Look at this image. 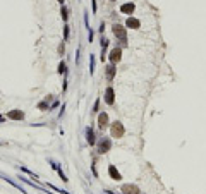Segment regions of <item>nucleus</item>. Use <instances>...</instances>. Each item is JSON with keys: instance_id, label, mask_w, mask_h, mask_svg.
Here are the masks:
<instances>
[{"instance_id": "obj_1", "label": "nucleus", "mask_w": 206, "mask_h": 194, "mask_svg": "<svg viewBox=\"0 0 206 194\" xmlns=\"http://www.w3.org/2000/svg\"><path fill=\"white\" fill-rule=\"evenodd\" d=\"M112 31H113V36L122 43V47H126V45H127V28L115 22V24L112 26Z\"/></svg>"}, {"instance_id": "obj_2", "label": "nucleus", "mask_w": 206, "mask_h": 194, "mask_svg": "<svg viewBox=\"0 0 206 194\" xmlns=\"http://www.w3.org/2000/svg\"><path fill=\"white\" fill-rule=\"evenodd\" d=\"M112 150V139L107 137V136H103V137H100L98 141H96V151L100 155H105L108 153Z\"/></svg>"}, {"instance_id": "obj_3", "label": "nucleus", "mask_w": 206, "mask_h": 194, "mask_svg": "<svg viewBox=\"0 0 206 194\" xmlns=\"http://www.w3.org/2000/svg\"><path fill=\"white\" fill-rule=\"evenodd\" d=\"M124 134H126V127H124V124L122 122L115 120V122L110 125V137H117V139H120V137H124Z\"/></svg>"}, {"instance_id": "obj_4", "label": "nucleus", "mask_w": 206, "mask_h": 194, "mask_svg": "<svg viewBox=\"0 0 206 194\" xmlns=\"http://www.w3.org/2000/svg\"><path fill=\"white\" fill-rule=\"evenodd\" d=\"M115 74H117V64H107L105 65V79H107L108 82L113 81V77H115Z\"/></svg>"}, {"instance_id": "obj_5", "label": "nucleus", "mask_w": 206, "mask_h": 194, "mask_svg": "<svg viewBox=\"0 0 206 194\" xmlns=\"http://www.w3.org/2000/svg\"><path fill=\"white\" fill-rule=\"evenodd\" d=\"M17 179H21V182H24V184H28L29 187H34L36 191H39V193H45V194H53V193H48V189H45L43 185H38L36 182H33V180H29L28 177H24V175H19Z\"/></svg>"}, {"instance_id": "obj_6", "label": "nucleus", "mask_w": 206, "mask_h": 194, "mask_svg": "<svg viewBox=\"0 0 206 194\" xmlns=\"http://www.w3.org/2000/svg\"><path fill=\"white\" fill-rule=\"evenodd\" d=\"M120 59H122V48L120 47H115V48H112L110 50V53H108V60L112 62V64H118L120 62Z\"/></svg>"}, {"instance_id": "obj_7", "label": "nucleus", "mask_w": 206, "mask_h": 194, "mask_svg": "<svg viewBox=\"0 0 206 194\" xmlns=\"http://www.w3.org/2000/svg\"><path fill=\"white\" fill-rule=\"evenodd\" d=\"M0 179H4V180H5L7 184H10L12 187H16V189H17L19 193H22V194H29V193H28V191H26V189H24V187H22L21 184H17V182H16L14 179H10L9 175H5V174H0Z\"/></svg>"}, {"instance_id": "obj_8", "label": "nucleus", "mask_w": 206, "mask_h": 194, "mask_svg": "<svg viewBox=\"0 0 206 194\" xmlns=\"http://www.w3.org/2000/svg\"><path fill=\"white\" fill-rule=\"evenodd\" d=\"M108 125H110V117H108V113L107 112L98 113V129L105 131Z\"/></svg>"}, {"instance_id": "obj_9", "label": "nucleus", "mask_w": 206, "mask_h": 194, "mask_svg": "<svg viewBox=\"0 0 206 194\" xmlns=\"http://www.w3.org/2000/svg\"><path fill=\"white\" fill-rule=\"evenodd\" d=\"M24 117H26L24 112H22V110H17V108L7 112V119H9V120H17V122H21V120H24Z\"/></svg>"}, {"instance_id": "obj_10", "label": "nucleus", "mask_w": 206, "mask_h": 194, "mask_svg": "<svg viewBox=\"0 0 206 194\" xmlns=\"http://www.w3.org/2000/svg\"><path fill=\"white\" fill-rule=\"evenodd\" d=\"M103 100H105L107 105H113V103H115V91H113V88H112V86H108L107 89H105Z\"/></svg>"}, {"instance_id": "obj_11", "label": "nucleus", "mask_w": 206, "mask_h": 194, "mask_svg": "<svg viewBox=\"0 0 206 194\" xmlns=\"http://www.w3.org/2000/svg\"><path fill=\"white\" fill-rule=\"evenodd\" d=\"M134 10H136V4H134V2H126V4H122V5H120V12H122V14L132 16V14H134Z\"/></svg>"}, {"instance_id": "obj_12", "label": "nucleus", "mask_w": 206, "mask_h": 194, "mask_svg": "<svg viewBox=\"0 0 206 194\" xmlns=\"http://www.w3.org/2000/svg\"><path fill=\"white\" fill-rule=\"evenodd\" d=\"M126 28L127 29H139L141 28V21L132 17V16H129L127 19H126Z\"/></svg>"}, {"instance_id": "obj_13", "label": "nucleus", "mask_w": 206, "mask_h": 194, "mask_svg": "<svg viewBox=\"0 0 206 194\" xmlns=\"http://www.w3.org/2000/svg\"><path fill=\"white\" fill-rule=\"evenodd\" d=\"M86 141H88L89 146H95V144H96V136H95V129H93L91 125H88V127H86Z\"/></svg>"}, {"instance_id": "obj_14", "label": "nucleus", "mask_w": 206, "mask_h": 194, "mask_svg": "<svg viewBox=\"0 0 206 194\" xmlns=\"http://www.w3.org/2000/svg\"><path fill=\"white\" fill-rule=\"evenodd\" d=\"M120 191L124 194H141V191H139V187L136 184H124Z\"/></svg>"}, {"instance_id": "obj_15", "label": "nucleus", "mask_w": 206, "mask_h": 194, "mask_svg": "<svg viewBox=\"0 0 206 194\" xmlns=\"http://www.w3.org/2000/svg\"><path fill=\"white\" fill-rule=\"evenodd\" d=\"M108 175H110V179L112 180H122V175H120V172L117 170V167L115 165H108Z\"/></svg>"}, {"instance_id": "obj_16", "label": "nucleus", "mask_w": 206, "mask_h": 194, "mask_svg": "<svg viewBox=\"0 0 206 194\" xmlns=\"http://www.w3.org/2000/svg\"><path fill=\"white\" fill-rule=\"evenodd\" d=\"M50 163H52V168H53V170H57V172H59V177H60V180H62V182H69L67 175H65V174H64V172H62V167H60V165L57 163L55 160H50Z\"/></svg>"}, {"instance_id": "obj_17", "label": "nucleus", "mask_w": 206, "mask_h": 194, "mask_svg": "<svg viewBox=\"0 0 206 194\" xmlns=\"http://www.w3.org/2000/svg\"><path fill=\"white\" fill-rule=\"evenodd\" d=\"M108 43H110V41H108L107 38H105V36H101V53H100V60H101V62L105 60V57H107Z\"/></svg>"}, {"instance_id": "obj_18", "label": "nucleus", "mask_w": 206, "mask_h": 194, "mask_svg": "<svg viewBox=\"0 0 206 194\" xmlns=\"http://www.w3.org/2000/svg\"><path fill=\"white\" fill-rule=\"evenodd\" d=\"M50 103H52V96H45V100L43 102L38 103V110H43V112H47V110H50Z\"/></svg>"}, {"instance_id": "obj_19", "label": "nucleus", "mask_w": 206, "mask_h": 194, "mask_svg": "<svg viewBox=\"0 0 206 194\" xmlns=\"http://www.w3.org/2000/svg\"><path fill=\"white\" fill-rule=\"evenodd\" d=\"M69 7H65V5H60V16H62V19H64V22H67L69 21Z\"/></svg>"}, {"instance_id": "obj_20", "label": "nucleus", "mask_w": 206, "mask_h": 194, "mask_svg": "<svg viewBox=\"0 0 206 194\" xmlns=\"http://www.w3.org/2000/svg\"><path fill=\"white\" fill-rule=\"evenodd\" d=\"M57 72L59 74H67V64H65V60H60V64H59V69H57Z\"/></svg>"}, {"instance_id": "obj_21", "label": "nucleus", "mask_w": 206, "mask_h": 194, "mask_svg": "<svg viewBox=\"0 0 206 194\" xmlns=\"http://www.w3.org/2000/svg\"><path fill=\"white\" fill-rule=\"evenodd\" d=\"M95 64H96V60H95V55H89V74H91V76L95 74Z\"/></svg>"}, {"instance_id": "obj_22", "label": "nucleus", "mask_w": 206, "mask_h": 194, "mask_svg": "<svg viewBox=\"0 0 206 194\" xmlns=\"http://www.w3.org/2000/svg\"><path fill=\"white\" fill-rule=\"evenodd\" d=\"M17 168H19L21 172H24V174H28V175H33V177H34V179H38V175L34 174V172H33V170H29V168H26V167H22V165H19V167H17Z\"/></svg>"}, {"instance_id": "obj_23", "label": "nucleus", "mask_w": 206, "mask_h": 194, "mask_svg": "<svg viewBox=\"0 0 206 194\" xmlns=\"http://www.w3.org/2000/svg\"><path fill=\"white\" fill-rule=\"evenodd\" d=\"M69 34H70V28H69V24L65 22V24H64V41L69 40Z\"/></svg>"}, {"instance_id": "obj_24", "label": "nucleus", "mask_w": 206, "mask_h": 194, "mask_svg": "<svg viewBox=\"0 0 206 194\" xmlns=\"http://www.w3.org/2000/svg\"><path fill=\"white\" fill-rule=\"evenodd\" d=\"M98 108H100V98H96V102H95V105H93V110H91V112L98 113Z\"/></svg>"}, {"instance_id": "obj_25", "label": "nucleus", "mask_w": 206, "mask_h": 194, "mask_svg": "<svg viewBox=\"0 0 206 194\" xmlns=\"http://www.w3.org/2000/svg\"><path fill=\"white\" fill-rule=\"evenodd\" d=\"M93 38H95V33H93V29L89 28V29H88V41H89V43H93Z\"/></svg>"}, {"instance_id": "obj_26", "label": "nucleus", "mask_w": 206, "mask_h": 194, "mask_svg": "<svg viewBox=\"0 0 206 194\" xmlns=\"http://www.w3.org/2000/svg\"><path fill=\"white\" fill-rule=\"evenodd\" d=\"M64 43H65V41H62V43L59 45V53L60 55H64V52H65V45H64Z\"/></svg>"}, {"instance_id": "obj_27", "label": "nucleus", "mask_w": 206, "mask_h": 194, "mask_svg": "<svg viewBox=\"0 0 206 194\" xmlns=\"http://www.w3.org/2000/svg\"><path fill=\"white\" fill-rule=\"evenodd\" d=\"M91 170H93V175L95 177H98V172H96V162L93 160V165H91Z\"/></svg>"}, {"instance_id": "obj_28", "label": "nucleus", "mask_w": 206, "mask_h": 194, "mask_svg": "<svg viewBox=\"0 0 206 194\" xmlns=\"http://www.w3.org/2000/svg\"><path fill=\"white\" fill-rule=\"evenodd\" d=\"M91 5H93V14H96V0H91Z\"/></svg>"}, {"instance_id": "obj_29", "label": "nucleus", "mask_w": 206, "mask_h": 194, "mask_svg": "<svg viewBox=\"0 0 206 194\" xmlns=\"http://www.w3.org/2000/svg\"><path fill=\"white\" fill-rule=\"evenodd\" d=\"M103 31H105V22L100 24V33H101V34H103Z\"/></svg>"}, {"instance_id": "obj_30", "label": "nucleus", "mask_w": 206, "mask_h": 194, "mask_svg": "<svg viewBox=\"0 0 206 194\" xmlns=\"http://www.w3.org/2000/svg\"><path fill=\"white\" fill-rule=\"evenodd\" d=\"M64 110H65V105H62V108H60V112H59V117L64 115Z\"/></svg>"}, {"instance_id": "obj_31", "label": "nucleus", "mask_w": 206, "mask_h": 194, "mask_svg": "<svg viewBox=\"0 0 206 194\" xmlns=\"http://www.w3.org/2000/svg\"><path fill=\"white\" fill-rule=\"evenodd\" d=\"M2 122H5V117H4V115H0V124Z\"/></svg>"}, {"instance_id": "obj_32", "label": "nucleus", "mask_w": 206, "mask_h": 194, "mask_svg": "<svg viewBox=\"0 0 206 194\" xmlns=\"http://www.w3.org/2000/svg\"><path fill=\"white\" fill-rule=\"evenodd\" d=\"M101 194H115V193H112V191H103Z\"/></svg>"}, {"instance_id": "obj_33", "label": "nucleus", "mask_w": 206, "mask_h": 194, "mask_svg": "<svg viewBox=\"0 0 206 194\" xmlns=\"http://www.w3.org/2000/svg\"><path fill=\"white\" fill-rule=\"evenodd\" d=\"M57 2H59L60 5H64V4H65V0H57Z\"/></svg>"}, {"instance_id": "obj_34", "label": "nucleus", "mask_w": 206, "mask_h": 194, "mask_svg": "<svg viewBox=\"0 0 206 194\" xmlns=\"http://www.w3.org/2000/svg\"><path fill=\"white\" fill-rule=\"evenodd\" d=\"M108 2H117V0H108Z\"/></svg>"}]
</instances>
